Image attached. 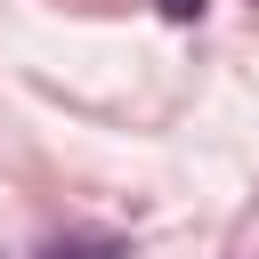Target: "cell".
Wrapping results in <instances>:
<instances>
[{
    "label": "cell",
    "mask_w": 259,
    "mask_h": 259,
    "mask_svg": "<svg viewBox=\"0 0 259 259\" xmlns=\"http://www.w3.org/2000/svg\"><path fill=\"white\" fill-rule=\"evenodd\" d=\"M49 259H130V251H121V243H57Z\"/></svg>",
    "instance_id": "1"
},
{
    "label": "cell",
    "mask_w": 259,
    "mask_h": 259,
    "mask_svg": "<svg viewBox=\"0 0 259 259\" xmlns=\"http://www.w3.org/2000/svg\"><path fill=\"white\" fill-rule=\"evenodd\" d=\"M154 8H162V16H170V24H194V16H202V8H210V0H154Z\"/></svg>",
    "instance_id": "2"
}]
</instances>
